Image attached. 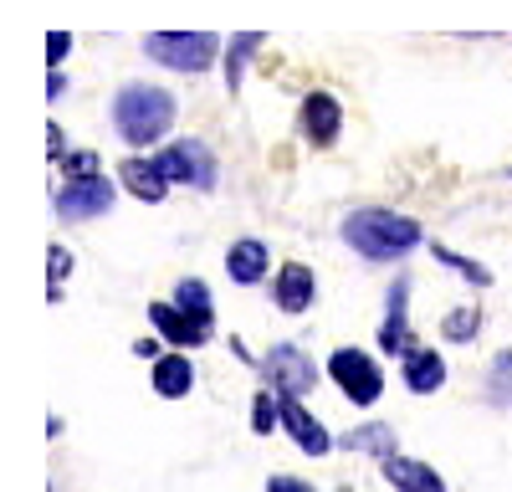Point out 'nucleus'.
I'll return each instance as SVG.
<instances>
[{"instance_id": "nucleus-14", "label": "nucleus", "mask_w": 512, "mask_h": 492, "mask_svg": "<svg viewBox=\"0 0 512 492\" xmlns=\"http://www.w3.org/2000/svg\"><path fill=\"white\" fill-rule=\"evenodd\" d=\"M384 477H390L400 492H446V482L425 467V462H410V457H384Z\"/></svg>"}, {"instance_id": "nucleus-15", "label": "nucleus", "mask_w": 512, "mask_h": 492, "mask_svg": "<svg viewBox=\"0 0 512 492\" xmlns=\"http://www.w3.org/2000/svg\"><path fill=\"white\" fill-rule=\"evenodd\" d=\"M226 272H231V282L256 287V282L267 277V246L262 241H236L231 257H226Z\"/></svg>"}, {"instance_id": "nucleus-26", "label": "nucleus", "mask_w": 512, "mask_h": 492, "mask_svg": "<svg viewBox=\"0 0 512 492\" xmlns=\"http://www.w3.org/2000/svg\"><path fill=\"white\" fill-rule=\"evenodd\" d=\"M67 272H72V257H67V252H62V246H52V298H57V293H62V287H57V282H62V277H67Z\"/></svg>"}, {"instance_id": "nucleus-1", "label": "nucleus", "mask_w": 512, "mask_h": 492, "mask_svg": "<svg viewBox=\"0 0 512 492\" xmlns=\"http://www.w3.org/2000/svg\"><path fill=\"white\" fill-rule=\"evenodd\" d=\"M344 241L369 262H395L410 246L425 241V231H420V221L395 216V211H359V216L344 221Z\"/></svg>"}, {"instance_id": "nucleus-11", "label": "nucleus", "mask_w": 512, "mask_h": 492, "mask_svg": "<svg viewBox=\"0 0 512 492\" xmlns=\"http://www.w3.org/2000/svg\"><path fill=\"white\" fill-rule=\"evenodd\" d=\"M405 385L415 395H431L446 385V359L436 349H405Z\"/></svg>"}, {"instance_id": "nucleus-18", "label": "nucleus", "mask_w": 512, "mask_h": 492, "mask_svg": "<svg viewBox=\"0 0 512 492\" xmlns=\"http://www.w3.org/2000/svg\"><path fill=\"white\" fill-rule=\"evenodd\" d=\"M175 303L200 323V328H210V323H216V303H210V287L200 282V277H185L180 287H175Z\"/></svg>"}, {"instance_id": "nucleus-7", "label": "nucleus", "mask_w": 512, "mask_h": 492, "mask_svg": "<svg viewBox=\"0 0 512 492\" xmlns=\"http://www.w3.org/2000/svg\"><path fill=\"white\" fill-rule=\"evenodd\" d=\"M108 205H113L108 180H67L62 195H57V216L62 221H88V216H103Z\"/></svg>"}, {"instance_id": "nucleus-24", "label": "nucleus", "mask_w": 512, "mask_h": 492, "mask_svg": "<svg viewBox=\"0 0 512 492\" xmlns=\"http://www.w3.org/2000/svg\"><path fill=\"white\" fill-rule=\"evenodd\" d=\"M436 257H441L446 267H456V272H466V277H472V282H482V287L492 282V272H487V267H477V262H466V257H456V252H446V246H436Z\"/></svg>"}, {"instance_id": "nucleus-17", "label": "nucleus", "mask_w": 512, "mask_h": 492, "mask_svg": "<svg viewBox=\"0 0 512 492\" xmlns=\"http://www.w3.org/2000/svg\"><path fill=\"white\" fill-rule=\"evenodd\" d=\"M405 293H410V282H395L390 287V313H384V328H379V349H390V354H405L410 334H405Z\"/></svg>"}, {"instance_id": "nucleus-23", "label": "nucleus", "mask_w": 512, "mask_h": 492, "mask_svg": "<svg viewBox=\"0 0 512 492\" xmlns=\"http://www.w3.org/2000/svg\"><path fill=\"white\" fill-rule=\"evenodd\" d=\"M477 323H482V313H477V308H466V313H451V318H446V339L466 344V339L477 334Z\"/></svg>"}, {"instance_id": "nucleus-12", "label": "nucleus", "mask_w": 512, "mask_h": 492, "mask_svg": "<svg viewBox=\"0 0 512 492\" xmlns=\"http://www.w3.org/2000/svg\"><path fill=\"white\" fill-rule=\"evenodd\" d=\"M308 303H313V267L287 262V267L277 272V308H282V313H303Z\"/></svg>"}, {"instance_id": "nucleus-3", "label": "nucleus", "mask_w": 512, "mask_h": 492, "mask_svg": "<svg viewBox=\"0 0 512 492\" xmlns=\"http://www.w3.org/2000/svg\"><path fill=\"white\" fill-rule=\"evenodd\" d=\"M144 52L159 67H175V72H205L210 62L221 57V41L205 36V31H154L144 36Z\"/></svg>"}, {"instance_id": "nucleus-10", "label": "nucleus", "mask_w": 512, "mask_h": 492, "mask_svg": "<svg viewBox=\"0 0 512 492\" xmlns=\"http://www.w3.org/2000/svg\"><path fill=\"white\" fill-rule=\"evenodd\" d=\"M303 129L313 144H333L338 129H344V108H338L333 93H308L303 98Z\"/></svg>"}, {"instance_id": "nucleus-16", "label": "nucleus", "mask_w": 512, "mask_h": 492, "mask_svg": "<svg viewBox=\"0 0 512 492\" xmlns=\"http://www.w3.org/2000/svg\"><path fill=\"white\" fill-rule=\"evenodd\" d=\"M190 385H195V364H190L185 354H164V359L154 364V390H159L164 400L190 395Z\"/></svg>"}, {"instance_id": "nucleus-13", "label": "nucleus", "mask_w": 512, "mask_h": 492, "mask_svg": "<svg viewBox=\"0 0 512 492\" xmlns=\"http://www.w3.org/2000/svg\"><path fill=\"white\" fill-rule=\"evenodd\" d=\"M123 185H128V195H139V200H164V190H169V180H164V170H159V159H123Z\"/></svg>"}, {"instance_id": "nucleus-22", "label": "nucleus", "mask_w": 512, "mask_h": 492, "mask_svg": "<svg viewBox=\"0 0 512 492\" xmlns=\"http://www.w3.org/2000/svg\"><path fill=\"white\" fill-rule=\"evenodd\" d=\"M277 421H282V400L256 395V405H251V426H256V431H272Z\"/></svg>"}, {"instance_id": "nucleus-19", "label": "nucleus", "mask_w": 512, "mask_h": 492, "mask_svg": "<svg viewBox=\"0 0 512 492\" xmlns=\"http://www.w3.org/2000/svg\"><path fill=\"white\" fill-rule=\"evenodd\" d=\"M338 446H349V451H374V457H395V436H390V426H359V431H349Z\"/></svg>"}, {"instance_id": "nucleus-6", "label": "nucleus", "mask_w": 512, "mask_h": 492, "mask_svg": "<svg viewBox=\"0 0 512 492\" xmlns=\"http://www.w3.org/2000/svg\"><path fill=\"white\" fill-rule=\"evenodd\" d=\"M267 380L282 390V395H297L303 400L313 385H318V369H313V359L303 354V349H292V344H277L272 354H267Z\"/></svg>"}, {"instance_id": "nucleus-21", "label": "nucleus", "mask_w": 512, "mask_h": 492, "mask_svg": "<svg viewBox=\"0 0 512 492\" xmlns=\"http://www.w3.org/2000/svg\"><path fill=\"white\" fill-rule=\"evenodd\" d=\"M62 175H67V180H98V154H93V149H72V154L62 159Z\"/></svg>"}, {"instance_id": "nucleus-5", "label": "nucleus", "mask_w": 512, "mask_h": 492, "mask_svg": "<svg viewBox=\"0 0 512 492\" xmlns=\"http://www.w3.org/2000/svg\"><path fill=\"white\" fill-rule=\"evenodd\" d=\"M159 170H164V180H175V185L210 190L216 185V154H210L205 144H195V139H180V144H169L159 154Z\"/></svg>"}, {"instance_id": "nucleus-20", "label": "nucleus", "mask_w": 512, "mask_h": 492, "mask_svg": "<svg viewBox=\"0 0 512 492\" xmlns=\"http://www.w3.org/2000/svg\"><path fill=\"white\" fill-rule=\"evenodd\" d=\"M256 47H262V36H256V31H241V36L231 41V67H226V82H231V88H241V67H246V57H251Z\"/></svg>"}, {"instance_id": "nucleus-27", "label": "nucleus", "mask_w": 512, "mask_h": 492, "mask_svg": "<svg viewBox=\"0 0 512 492\" xmlns=\"http://www.w3.org/2000/svg\"><path fill=\"white\" fill-rule=\"evenodd\" d=\"M267 492H318L313 482H303V477H272L267 482Z\"/></svg>"}, {"instance_id": "nucleus-8", "label": "nucleus", "mask_w": 512, "mask_h": 492, "mask_svg": "<svg viewBox=\"0 0 512 492\" xmlns=\"http://www.w3.org/2000/svg\"><path fill=\"white\" fill-rule=\"evenodd\" d=\"M282 431H287L297 446H303L308 457H328V451H333V436L318 426L313 410L297 405V395H282Z\"/></svg>"}, {"instance_id": "nucleus-9", "label": "nucleus", "mask_w": 512, "mask_h": 492, "mask_svg": "<svg viewBox=\"0 0 512 492\" xmlns=\"http://www.w3.org/2000/svg\"><path fill=\"white\" fill-rule=\"evenodd\" d=\"M149 323L159 328V334L175 344V349H190V344H205V334L210 328H200L180 303H149Z\"/></svg>"}, {"instance_id": "nucleus-2", "label": "nucleus", "mask_w": 512, "mask_h": 492, "mask_svg": "<svg viewBox=\"0 0 512 492\" xmlns=\"http://www.w3.org/2000/svg\"><path fill=\"white\" fill-rule=\"evenodd\" d=\"M113 123L128 144H159L175 123V98L154 82H128V88L113 98Z\"/></svg>"}, {"instance_id": "nucleus-28", "label": "nucleus", "mask_w": 512, "mask_h": 492, "mask_svg": "<svg viewBox=\"0 0 512 492\" xmlns=\"http://www.w3.org/2000/svg\"><path fill=\"white\" fill-rule=\"evenodd\" d=\"M47 149H52L57 159H67V139H62V129H57V123H52V129H47Z\"/></svg>"}, {"instance_id": "nucleus-25", "label": "nucleus", "mask_w": 512, "mask_h": 492, "mask_svg": "<svg viewBox=\"0 0 512 492\" xmlns=\"http://www.w3.org/2000/svg\"><path fill=\"white\" fill-rule=\"evenodd\" d=\"M67 47H72V31H52V36H47V62L62 67V62H67Z\"/></svg>"}, {"instance_id": "nucleus-4", "label": "nucleus", "mask_w": 512, "mask_h": 492, "mask_svg": "<svg viewBox=\"0 0 512 492\" xmlns=\"http://www.w3.org/2000/svg\"><path fill=\"white\" fill-rule=\"evenodd\" d=\"M328 375L338 380V390H344L354 405H374L379 390H384V375H379V364L364 354V349H338L328 359Z\"/></svg>"}]
</instances>
